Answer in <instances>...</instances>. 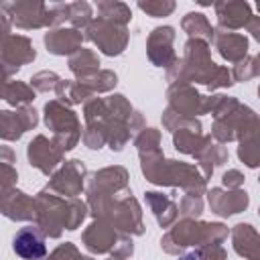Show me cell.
I'll return each instance as SVG.
<instances>
[{"label": "cell", "mask_w": 260, "mask_h": 260, "mask_svg": "<svg viewBox=\"0 0 260 260\" xmlns=\"http://www.w3.org/2000/svg\"><path fill=\"white\" fill-rule=\"evenodd\" d=\"M12 246H14V252L24 260H39L47 254V248H45V242H43L41 234H37L32 228L20 230L16 234Z\"/></svg>", "instance_id": "obj_1"}]
</instances>
